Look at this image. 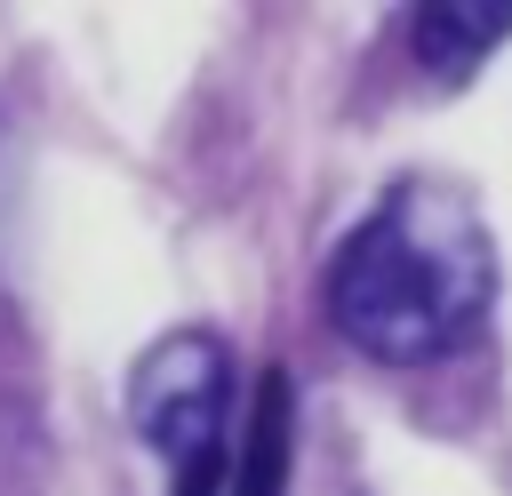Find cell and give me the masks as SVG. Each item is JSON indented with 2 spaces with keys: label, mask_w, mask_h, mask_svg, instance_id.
I'll return each instance as SVG.
<instances>
[{
  "label": "cell",
  "mask_w": 512,
  "mask_h": 496,
  "mask_svg": "<svg viewBox=\"0 0 512 496\" xmlns=\"http://www.w3.org/2000/svg\"><path fill=\"white\" fill-rule=\"evenodd\" d=\"M496 304V232L448 176H400L328 256V320L384 368L456 352Z\"/></svg>",
  "instance_id": "1"
},
{
  "label": "cell",
  "mask_w": 512,
  "mask_h": 496,
  "mask_svg": "<svg viewBox=\"0 0 512 496\" xmlns=\"http://www.w3.org/2000/svg\"><path fill=\"white\" fill-rule=\"evenodd\" d=\"M128 424L160 456L168 496H224L232 488V344L216 328L160 336L128 376Z\"/></svg>",
  "instance_id": "2"
},
{
  "label": "cell",
  "mask_w": 512,
  "mask_h": 496,
  "mask_svg": "<svg viewBox=\"0 0 512 496\" xmlns=\"http://www.w3.org/2000/svg\"><path fill=\"white\" fill-rule=\"evenodd\" d=\"M496 40H512V8H464V0H432V8H416L408 16V48H416V64L432 72V80H472L488 56H496Z\"/></svg>",
  "instance_id": "3"
},
{
  "label": "cell",
  "mask_w": 512,
  "mask_h": 496,
  "mask_svg": "<svg viewBox=\"0 0 512 496\" xmlns=\"http://www.w3.org/2000/svg\"><path fill=\"white\" fill-rule=\"evenodd\" d=\"M288 464H296V392H288V368H272L256 384V408H248L224 496H288Z\"/></svg>",
  "instance_id": "4"
}]
</instances>
